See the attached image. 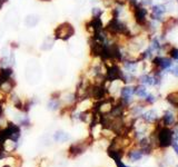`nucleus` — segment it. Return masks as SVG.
Wrapping results in <instances>:
<instances>
[{
    "label": "nucleus",
    "mask_w": 178,
    "mask_h": 167,
    "mask_svg": "<svg viewBox=\"0 0 178 167\" xmlns=\"http://www.w3.org/2000/svg\"><path fill=\"white\" fill-rule=\"evenodd\" d=\"M161 120H163V122H164L165 126H170L175 122V117H174V115H172V111L167 110L164 114V116H163V119Z\"/></svg>",
    "instance_id": "nucleus-6"
},
{
    "label": "nucleus",
    "mask_w": 178,
    "mask_h": 167,
    "mask_svg": "<svg viewBox=\"0 0 178 167\" xmlns=\"http://www.w3.org/2000/svg\"><path fill=\"white\" fill-rule=\"evenodd\" d=\"M142 118L145 120V122H151L157 118V115H156V113L154 110H148V111H146L145 114L142 115Z\"/></svg>",
    "instance_id": "nucleus-7"
},
{
    "label": "nucleus",
    "mask_w": 178,
    "mask_h": 167,
    "mask_svg": "<svg viewBox=\"0 0 178 167\" xmlns=\"http://www.w3.org/2000/svg\"><path fill=\"white\" fill-rule=\"evenodd\" d=\"M172 60L169 58H160L159 57V61H158V65H159V68L160 69H167L172 66Z\"/></svg>",
    "instance_id": "nucleus-9"
},
{
    "label": "nucleus",
    "mask_w": 178,
    "mask_h": 167,
    "mask_svg": "<svg viewBox=\"0 0 178 167\" xmlns=\"http://www.w3.org/2000/svg\"><path fill=\"white\" fill-rule=\"evenodd\" d=\"M128 156H129V158H130L133 161H137L142 157V152H139V150H133V152L129 153Z\"/></svg>",
    "instance_id": "nucleus-14"
},
{
    "label": "nucleus",
    "mask_w": 178,
    "mask_h": 167,
    "mask_svg": "<svg viewBox=\"0 0 178 167\" xmlns=\"http://www.w3.org/2000/svg\"><path fill=\"white\" fill-rule=\"evenodd\" d=\"M68 138H69L68 134L64 133V131H57L55 134V140L57 142H66Z\"/></svg>",
    "instance_id": "nucleus-13"
},
{
    "label": "nucleus",
    "mask_w": 178,
    "mask_h": 167,
    "mask_svg": "<svg viewBox=\"0 0 178 167\" xmlns=\"http://www.w3.org/2000/svg\"><path fill=\"white\" fill-rule=\"evenodd\" d=\"M172 138H174V133L167 126L160 128V131H158V145L160 147L165 148L170 146L172 143Z\"/></svg>",
    "instance_id": "nucleus-2"
},
{
    "label": "nucleus",
    "mask_w": 178,
    "mask_h": 167,
    "mask_svg": "<svg viewBox=\"0 0 178 167\" xmlns=\"http://www.w3.org/2000/svg\"><path fill=\"white\" fill-rule=\"evenodd\" d=\"M139 80H140V83L144 84V85H149V86H151V85H154V77L150 75H142L139 77Z\"/></svg>",
    "instance_id": "nucleus-10"
},
{
    "label": "nucleus",
    "mask_w": 178,
    "mask_h": 167,
    "mask_svg": "<svg viewBox=\"0 0 178 167\" xmlns=\"http://www.w3.org/2000/svg\"><path fill=\"white\" fill-rule=\"evenodd\" d=\"M172 74V76H175L176 78H178V67H175V68H172V70L170 71Z\"/></svg>",
    "instance_id": "nucleus-20"
},
{
    "label": "nucleus",
    "mask_w": 178,
    "mask_h": 167,
    "mask_svg": "<svg viewBox=\"0 0 178 167\" xmlns=\"http://www.w3.org/2000/svg\"><path fill=\"white\" fill-rule=\"evenodd\" d=\"M177 1H178V0H177Z\"/></svg>",
    "instance_id": "nucleus-27"
},
{
    "label": "nucleus",
    "mask_w": 178,
    "mask_h": 167,
    "mask_svg": "<svg viewBox=\"0 0 178 167\" xmlns=\"http://www.w3.org/2000/svg\"><path fill=\"white\" fill-rule=\"evenodd\" d=\"M178 24V20L174 17H169V18H167L166 20L164 21L163 24V29H164V32H167L168 30L172 29V28L175 27L176 25Z\"/></svg>",
    "instance_id": "nucleus-5"
},
{
    "label": "nucleus",
    "mask_w": 178,
    "mask_h": 167,
    "mask_svg": "<svg viewBox=\"0 0 178 167\" xmlns=\"http://www.w3.org/2000/svg\"><path fill=\"white\" fill-rule=\"evenodd\" d=\"M3 167H10V166H8V165H6V166H3Z\"/></svg>",
    "instance_id": "nucleus-26"
},
{
    "label": "nucleus",
    "mask_w": 178,
    "mask_h": 167,
    "mask_svg": "<svg viewBox=\"0 0 178 167\" xmlns=\"http://www.w3.org/2000/svg\"><path fill=\"white\" fill-rule=\"evenodd\" d=\"M20 124H21L22 126H29L30 125V122H29V119H28L27 117H25V118L20 122Z\"/></svg>",
    "instance_id": "nucleus-19"
},
{
    "label": "nucleus",
    "mask_w": 178,
    "mask_h": 167,
    "mask_svg": "<svg viewBox=\"0 0 178 167\" xmlns=\"http://www.w3.org/2000/svg\"><path fill=\"white\" fill-rule=\"evenodd\" d=\"M135 94L140 98H145L147 96V92H146V87L142 86V85H139V86L135 87Z\"/></svg>",
    "instance_id": "nucleus-11"
},
{
    "label": "nucleus",
    "mask_w": 178,
    "mask_h": 167,
    "mask_svg": "<svg viewBox=\"0 0 178 167\" xmlns=\"http://www.w3.org/2000/svg\"><path fill=\"white\" fill-rule=\"evenodd\" d=\"M172 147H174V149H175L176 154L178 155V143L177 142H172Z\"/></svg>",
    "instance_id": "nucleus-21"
},
{
    "label": "nucleus",
    "mask_w": 178,
    "mask_h": 167,
    "mask_svg": "<svg viewBox=\"0 0 178 167\" xmlns=\"http://www.w3.org/2000/svg\"><path fill=\"white\" fill-rule=\"evenodd\" d=\"M175 139H176V142L178 143V131L176 133V135H175Z\"/></svg>",
    "instance_id": "nucleus-24"
},
{
    "label": "nucleus",
    "mask_w": 178,
    "mask_h": 167,
    "mask_svg": "<svg viewBox=\"0 0 178 167\" xmlns=\"http://www.w3.org/2000/svg\"><path fill=\"white\" fill-rule=\"evenodd\" d=\"M165 11H166V7L164 5H158V6H154L153 9H151V17H153V19H156V20H159L163 16V14H165Z\"/></svg>",
    "instance_id": "nucleus-4"
},
{
    "label": "nucleus",
    "mask_w": 178,
    "mask_h": 167,
    "mask_svg": "<svg viewBox=\"0 0 178 167\" xmlns=\"http://www.w3.org/2000/svg\"><path fill=\"white\" fill-rule=\"evenodd\" d=\"M15 86H16V81L14 80V78H10V79H8L7 81L2 83V85L0 86V92H2V94H6V95L10 94V92H12V90H14Z\"/></svg>",
    "instance_id": "nucleus-3"
},
{
    "label": "nucleus",
    "mask_w": 178,
    "mask_h": 167,
    "mask_svg": "<svg viewBox=\"0 0 178 167\" xmlns=\"http://www.w3.org/2000/svg\"><path fill=\"white\" fill-rule=\"evenodd\" d=\"M11 47L17 48V47H18V44H17V42H11Z\"/></svg>",
    "instance_id": "nucleus-22"
},
{
    "label": "nucleus",
    "mask_w": 178,
    "mask_h": 167,
    "mask_svg": "<svg viewBox=\"0 0 178 167\" xmlns=\"http://www.w3.org/2000/svg\"><path fill=\"white\" fill-rule=\"evenodd\" d=\"M7 1H8V0H0V3H1V5H5Z\"/></svg>",
    "instance_id": "nucleus-23"
},
{
    "label": "nucleus",
    "mask_w": 178,
    "mask_h": 167,
    "mask_svg": "<svg viewBox=\"0 0 178 167\" xmlns=\"http://www.w3.org/2000/svg\"><path fill=\"white\" fill-rule=\"evenodd\" d=\"M48 108L50 110H57L59 108V100L58 99H50L48 103Z\"/></svg>",
    "instance_id": "nucleus-15"
},
{
    "label": "nucleus",
    "mask_w": 178,
    "mask_h": 167,
    "mask_svg": "<svg viewBox=\"0 0 178 167\" xmlns=\"http://www.w3.org/2000/svg\"><path fill=\"white\" fill-rule=\"evenodd\" d=\"M145 100H146V103L147 104H153L156 101V97L154 95H147V96L145 97Z\"/></svg>",
    "instance_id": "nucleus-18"
},
{
    "label": "nucleus",
    "mask_w": 178,
    "mask_h": 167,
    "mask_svg": "<svg viewBox=\"0 0 178 167\" xmlns=\"http://www.w3.org/2000/svg\"><path fill=\"white\" fill-rule=\"evenodd\" d=\"M167 100L169 101L172 105L176 106L178 108V92H172L167 96Z\"/></svg>",
    "instance_id": "nucleus-12"
},
{
    "label": "nucleus",
    "mask_w": 178,
    "mask_h": 167,
    "mask_svg": "<svg viewBox=\"0 0 178 167\" xmlns=\"http://www.w3.org/2000/svg\"><path fill=\"white\" fill-rule=\"evenodd\" d=\"M91 12H92V17H101V15H103V10L100 8H98V7H94Z\"/></svg>",
    "instance_id": "nucleus-17"
},
{
    "label": "nucleus",
    "mask_w": 178,
    "mask_h": 167,
    "mask_svg": "<svg viewBox=\"0 0 178 167\" xmlns=\"http://www.w3.org/2000/svg\"><path fill=\"white\" fill-rule=\"evenodd\" d=\"M168 54L170 55L172 59H175V60H178V49L177 48H170V50L168 51Z\"/></svg>",
    "instance_id": "nucleus-16"
},
{
    "label": "nucleus",
    "mask_w": 178,
    "mask_h": 167,
    "mask_svg": "<svg viewBox=\"0 0 178 167\" xmlns=\"http://www.w3.org/2000/svg\"><path fill=\"white\" fill-rule=\"evenodd\" d=\"M83 152V147L80 144H74V145H71L69 148V153L71 154L72 156L80 155Z\"/></svg>",
    "instance_id": "nucleus-8"
},
{
    "label": "nucleus",
    "mask_w": 178,
    "mask_h": 167,
    "mask_svg": "<svg viewBox=\"0 0 178 167\" xmlns=\"http://www.w3.org/2000/svg\"><path fill=\"white\" fill-rule=\"evenodd\" d=\"M75 27L68 21L61 22L53 30V36H55L56 40H62V41H67L68 39L71 38L75 35Z\"/></svg>",
    "instance_id": "nucleus-1"
},
{
    "label": "nucleus",
    "mask_w": 178,
    "mask_h": 167,
    "mask_svg": "<svg viewBox=\"0 0 178 167\" xmlns=\"http://www.w3.org/2000/svg\"><path fill=\"white\" fill-rule=\"evenodd\" d=\"M39 1H44V2H49V1H51V0H39Z\"/></svg>",
    "instance_id": "nucleus-25"
}]
</instances>
